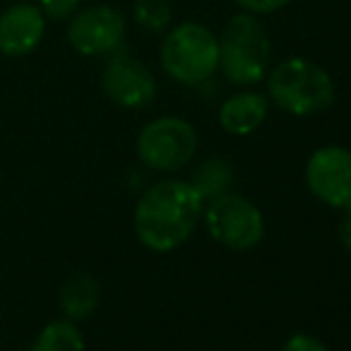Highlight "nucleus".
<instances>
[{
	"instance_id": "14",
	"label": "nucleus",
	"mask_w": 351,
	"mask_h": 351,
	"mask_svg": "<svg viewBox=\"0 0 351 351\" xmlns=\"http://www.w3.org/2000/svg\"><path fill=\"white\" fill-rule=\"evenodd\" d=\"M29 351H84V337L72 320L46 325Z\"/></svg>"
},
{
	"instance_id": "7",
	"label": "nucleus",
	"mask_w": 351,
	"mask_h": 351,
	"mask_svg": "<svg viewBox=\"0 0 351 351\" xmlns=\"http://www.w3.org/2000/svg\"><path fill=\"white\" fill-rule=\"evenodd\" d=\"M306 186L330 208H351V151L344 146H320L306 162Z\"/></svg>"
},
{
	"instance_id": "4",
	"label": "nucleus",
	"mask_w": 351,
	"mask_h": 351,
	"mask_svg": "<svg viewBox=\"0 0 351 351\" xmlns=\"http://www.w3.org/2000/svg\"><path fill=\"white\" fill-rule=\"evenodd\" d=\"M160 62L167 77L177 84L196 86L208 82L220 62L217 36L199 22L177 24L162 41Z\"/></svg>"
},
{
	"instance_id": "17",
	"label": "nucleus",
	"mask_w": 351,
	"mask_h": 351,
	"mask_svg": "<svg viewBox=\"0 0 351 351\" xmlns=\"http://www.w3.org/2000/svg\"><path fill=\"white\" fill-rule=\"evenodd\" d=\"M234 3L249 14H273L285 8L289 0H234Z\"/></svg>"
},
{
	"instance_id": "6",
	"label": "nucleus",
	"mask_w": 351,
	"mask_h": 351,
	"mask_svg": "<svg viewBox=\"0 0 351 351\" xmlns=\"http://www.w3.org/2000/svg\"><path fill=\"white\" fill-rule=\"evenodd\" d=\"M206 230L220 246L230 251H249L261 244L265 234L263 213L256 204L239 194H220L208 201L201 215Z\"/></svg>"
},
{
	"instance_id": "11",
	"label": "nucleus",
	"mask_w": 351,
	"mask_h": 351,
	"mask_svg": "<svg viewBox=\"0 0 351 351\" xmlns=\"http://www.w3.org/2000/svg\"><path fill=\"white\" fill-rule=\"evenodd\" d=\"M270 101L258 91H239L220 106L217 120L220 127L232 136H249L268 117Z\"/></svg>"
},
{
	"instance_id": "10",
	"label": "nucleus",
	"mask_w": 351,
	"mask_h": 351,
	"mask_svg": "<svg viewBox=\"0 0 351 351\" xmlns=\"http://www.w3.org/2000/svg\"><path fill=\"white\" fill-rule=\"evenodd\" d=\"M46 34V17L32 3H17L0 14V53L8 58L29 56Z\"/></svg>"
},
{
	"instance_id": "16",
	"label": "nucleus",
	"mask_w": 351,
	"mask_h": 351,
	"mask_svg": "<svg viewBox=\"0 0 351 351\" xmlns=\"http://www.w3.org/2000/svg\"><path fill=\"white\" fill-rule=\"evenodd\" d=\"M38 8H41L43 17L51 19H70L74 12L79 10L82 0H38Z\"/></svg>"
},
{
	"instance_id": "1",
	"label": "nucleus",
	"mask_w": 351,
	"mask_h": 351,
	"mask_svg": "<svg viewBox=\"0 0 351 351\" xmlns=\"http://www.w3.org/2000/svg\"><path fill=\"white\" fill-rule=\"evenodd\" d=\"M204 215V199L182 180H162L139 199L134 210V232L146 249L167 254L182 246Z\"/></svg>"
},
{
	"instance_id": "18",
	"label": "nucleus",
	"mask_w": 351,
	"mask_h": 351,
	"mask_svg": "<svg viewBox=\"0 0 351 351\" xmlns=\"http://www.w3.org/2000/svg\"><path fill=\"white\" fill-rule=\"evenodd\" d=\"M282 351H328V347L313 335H291L282 344Z\"/></svg>"
},
{
	"instance_id": "2",
	"label": "nucleus",
	"mask_w": 351,
	"mask_h": 351,
	"mask_svg": "<svg viewBox=\"0 0 351 351\" xmlns=\"http://www.w3.org/2000/svg\"><path fill=\"white\" fill-rule=\"evenodd\" d=\"M268 101L291 117H315L332 108L337 88L328 72L308 58H287L265 74Z\"/></svg>"
},
{
	"instance_id": "13",
	"label": "nucleus",
	"mask_w": 351,
	"mask_h": 351,
	"mask_svg": "<svg viewBox=\"0 0 351 351\" xmlns=\"http://www.w3.org/2000/svg\"><path fill=\"white\" fill-rule=\"evenodd\" d=\"M234 172H232L230 162L220 160V158H210L204 165H199V170L194 172L189 184L199 191V196L204 201H210L220 194H227V189L232 186Z\"/></svg>"
},
{
	"instance_id": "3",
	"label": "nucleus",
	"mask_w": 351,
	"mask_h": 351,
	"mask_svg": "<svg viewBox=\"0 0 351 351\" xmlns=\"http://www.w3.org/2000/svg\"><path fill=\"white\" fill-rule=\"evenodd\" d=\"M220 62L225 79L234 86H256L270 67V36L256 14L239 12L225 24L217 36Z\"/></svg>"
},
{
	"instance_id": "5",
	"label": "nucleus",
	"mask_w": 351,
	"mask_h": 351,
	"mask_svg": "<svg viewBox=\"0 0 351 351\" xmlns=\"http://www.w3.org/2000/svg\"><path fill=\"white\" fill-rule=\"evenodd\" d=\"M199 148V134L186 120L175 115L148 122L136 139V156L156 172H177L189 165Z\"/></svg>"
},
{
	"instance_id": "15",
	"label": "nucleus",
	"mask_w": 351,
	"mask_h": 351,
	"mask_svg": "<svg viewBox=\"0 0 351 351\" xmlns=\"http://www.w3.org/2000/svg\"><path fill=\"white\" fill-rule=\"evenodd\" d=\"M134 19L146 32H165L172 19L170 0H134Z\"/></svg>"
},
{
	"instance_id": "9",
	"label": "nucleus",
	"mask_w": 351,
	"mask_h": 351,
	"mask_svg": "<svg viewBox=\"0 0 351 351\" xmlns=\"http://www.w3.org/2000/svg\"><path fill=\"white\" fill-rule=\"evenodd\" d=\"M103 91L115 106L127 108V110H139L146 108L156 98V79L148 72L143 62L134 58L112 56L103 70Z\"/></svg>"
},
{
	"instance_id": "19",
	"label": "nucleus",
	"mask_w": 351,
	"mask_h": 351,
	"mask_svg": "<svg viewBox=\"0 0 351 351\" xmlns=\"http://www.w3.org/2000/svg\"><path fill=\"white\" fill-rule=\"evenodd\" d=\"M339 239H342L344 249L351 254V208L344 210V220L339 225Z\"/></svg>"
},
{
	"instance_id": "8",
	"label": "nucleus",
	"mask_w": 351,
	"mask_h": 351,
	"mask_svg": "<svg viewBox=\"0 0 351 351\" xmlns=\"http://www.w3.org/2000/svg\"><path fill=\"white\" fill-rule=\"evenodd\" d=\"M127 32L125 14L110 5H93L74 12L67 27V41L82 56H106L122 46Z\"/></svg>"
},
{
	"instance_id": "12",
	"label": "nucleus",
	"mask_w": 351,
	"mask_h": 351,
	"mask_svg": "<svg viewBox=\"0 0 351 351\" xmlns=\"http://www.w3.org/2000/svg\"><path fill=\"white\" fill-rule=\"evenodd\" d=\"M98 282L86 273H77L67 278L60 287V306L70 320H84L98 306Z\"/></svg>"
}]
</instances>
